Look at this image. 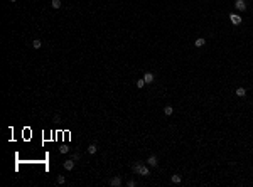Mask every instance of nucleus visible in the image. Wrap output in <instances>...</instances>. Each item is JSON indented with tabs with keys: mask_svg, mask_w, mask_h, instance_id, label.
<instances>
[{
	"mask_svg": "<svg viewBox=\"0 0 253 187\" xmlns=\"http://www.w3.org/2000/svg\"><path fill=\"white\" fill-rule=\"evenodd\" d=\"M133 172L140 174V175H149V174H150V172H149V167H145V165H142V164H135Z\"/></svg>",
	"mask_w": 253,
	"mask_h": 187,
	"instance_id": "f257e3e1",
	"label": "nucleus"
},
{
	"mask_svg": "<svg viewBox=\"0 0 253 187\" xmlns=\"http://www.w3.org/2000/svg\"><path fill=\"white\" fill-rule=\"evenodd\" d=\"M230 20H231V24H235V25H240V24H241V17H240V15H236V14H231Z\"/></svg>",
	"mask_w": 253,
	"mask_h": 187,
	"instance_id": "f03ea898",
	"label": "nucleus"
},
{
	"mask_svg": "<svg viewBox=\"0 0 253 187\" xmlns=\"http://www.w3.org/2000/svg\"><path fill=\"white\" fill-rule=\"evenodd\" d=\"M235 7L238 9V10H245V9H246V2H245V0H236Z\"/></svg>",
	"mask_w": 253,
	"mask_h": 187,
	"instance_id": "7ed1b4c3",
	"label": "nucleus"
},
{
	"mask_svg": "<svg viewBox=\"0 0 253 187\" xmlns=\"http://www.w3.org/2000/svg\"><path fill=\"white\" fill-rule=\"evenodd\" d=\"M147 164L150 165V167H157V157H155V155H150L149 160H147Z\"/></svg>",
	"mask_w": 253,
	"mask_h": 187,
	"instance_id": "20e7f679",
	"label": "nucleus"
},
{
	"mask_svg": "<svg viewBox=\"0 0 253 187\" xmlns=\"http://www.w3.org/2000/svg\"><path fill=\"white\" fill-rule=\"evenodd\" d=\"M143 81H145L147 84H149V83H154V74H152V73H145V74H143Z\"/></svg>",
	"mask_w": 253,
	"mask_h": 187,
	"instance_id": "39448f33",
	"label": "nucleus"
},
{
	"mask_svg": "<svg viewBox=\"0 0 253 187\" xmlns=\"http://www.w3.org/2000/svg\"><path fill=\"white\" fill-rule=\"evenodd\" d=\"M64 169H66V170H73L74 169V160L73 159L66 160V162H64Z\"/></svg>",
	"mask_w": 253,
	"mask_h": 187,
	"instance_id": "423d86ee",
	"label": "nucleus"
},
{
	"mask_svg": "<svg viewBox=\"0 0 253 187\" xmlns=\"http://www.w3.org/2000/svg\"><path fill=\"white\" fill-rule=\"evenodd\" d=\"M120 184H122V179H120V177H113L112 180H110V185H113V187L120 185Z\"/></svg>",
	"mask_w": 253,
	"mask_h": 187,
	"instance_id": "0eeeda50",
	"label": "nucleus"
},
{
	"mask_svg": "<svg viewBox=\"0 0 253 187\" xmlns=\"http://www.w3.org/2000/svg\"><path fill=\"white\" fill-rule=\"evenodd\" d=\"M236 95H238L240 98L246 96V89H245V88H238V89H236Z\"/></svg>",
	"mask_w": 253,
	"mask_h": 187,
	"instance_id": "6e6552de",
	"label": "nucleus"
},
{
	"mask_svg": "<svg viewBox=\"0 0 253 187\" xmlns=\"http://www.w3.org/2000/svg\"><path fill=\"white\" fill-rule=\"evenodd\" d=\"M204 44H206V40L202 39V37H199V39H196V42H194V45H196V47H202V45H204Z\"/></svg>",
	"mask_w": 253,
	"mask_h": 187,
	"instance_id": "1a4fd4ad",
	"label": "nucleus"
},
{
	"mask_svg": "<svg viewBox=\"0 0 253 187\" xmlns=\"http://www.w3.org/2000/svg\"><path fill=\"white\" fill-rule=\"evenodd\" d=\"M41 45H42L41 39H35V40H32V47H34V49H41Z\"/></svg>",
	"mask_w": 253,
	"mask_h": 187,
	"instance_id": "9d476101",
	"label": "nucleus"
},
{
	"mask_svg": "<svg viewBox=\"0 0 253 187\" xmlns=\"http://www.w3.org/2000/svg\"><path fill=\"white\" fill-rule=\"evenodd\" d=\"M172 111H174V110H172V106H165V108H164V113L167 115V116H170V115H172Z\"/></svg>",
	"mask_w": 253,
	"mask_h": 187,
	"instance_id": "9b49d317",
	"label": "nucleus"
},
{
	"mask_svg": "<svg viewBox=\"0 0 253 187\" xmlns=\"http://www.w3.org/2000/svg\"><path fill=\"white\" fill-rule=\"evenodd\" d=\"M51 5L54 7V9H59V7H61V0H52V2H51Z\"/></svg>",
	"mask_w": 253,
	"mask_h": 187,
	"instance_id": "f8f14e48",
	"label": "nucleus"
},
{
	"mask_svg": "<svg viewBox=\"0 0 253 187\" xmlns=\"http://www.w3.org/2000/svg\"><path fill=\"white\" fill-rule=\"evenodd\" d=\"M96 150H98V148H96V145H90V147H88V153H91V155H93V153H96Z\"/></svg>",
	"mask_w": 253,
	"mask_h": 187,
	"instance_id": "ddd939ff",
	"label": "nucleus"
},
{
	"mask_svg": "<svg viewBox=\"0 0 253 187\" xmlns=\"http://www.w3.org/2000/svg\"><path fill=\"white\" fill-rule=\"evenodd\" d=\"M172 184H180V175H172Z\"/></svg>",
	"mask_w": 253,
	"mask_h": 187,
	"instance_id": "4468645a",
	"label": "nucleus"
},
{
	"mask_svg": "<svg viewBox=\"0 0 253 187\" xmlns=\"http://www.w3.org/2000/svg\"><path fill=\"white\" fill-rule=\"evenodd\" d=\"M66 182V177L64 175H57V184H64Z\"/></svg>",
	"mask_w": 253,
	"mask_h": 187,
	"instance_id": "2eb2a0df",
	"label": "nucleus"
},
{
	"mask_svg": "<svg viewBox=\"0 0 253 187\" xmlns=\"http://www.w3.org/2000/svg\"><path fill=\"white\" fill-rule=\"evenodd\" d=\"M59 152H61V153H67V152H69V148H67V145H62V147L59 148Z\"/></svg>",
	"mask_w": 253,
	"mask_h": 187,
	"instance_id": "dca6fc26",
	"label": "nucleus"
},
{
	"mask_svg": "<svg viewBox=\"0 0 253 187\" xmlns=\"http://www.w3.org/2000/svg\"><path fill=\"white\" fill-rule=\"evenodd\" d=\"M143 84H145V81H143V78L137 81V88H143Z\"/></svg>",
	"mask_w": 253,
	"mask_h": 187,
	"instance_id": "f3484780",
	"label": "nucleus"
},
{
	"mask_svg": "<svg viewBox=\"0 0 253 187\" xmlns=\"http://www.w3.org/2000/svg\"><path fill=\"white\" fill-rule=\"evenodd\" d=\"M71 159H73V160H79V159H81V153H78V152L73 153V157H71Z\"/></svg>",
	"mask_w": 253,
	"mask_h": 187,
	"instance_id": "a211bd4d",
	"label": "nucleus"
},
{
	"mask_svg": "<svg viewBox=\"0 0 253 187\" xmlns=\"http://www.w3.org/2000/svg\"><path fill=\"white\" fill-rule=\"evenodd\" d=\"M127 185H128V187H135V182H133V180H128V184H127Z\"/></svg>",
	"mask_w": 253,
	"mask_h": 187,
	"instance_id": "6ab92c4d",
	"label": "nucleus"
},
{
	"mask_svg": "<svg viewBox=\"0 0 253 187\" xmlns=\"http://www.w3.org/2000/svg\"><path fill=\"white\" fill-rule=\"evenodd\" d=\"M10 2H17V0H10Z\"/></svg>",
	"mask_w": 253,
	"mask_h": 187,
	"instance_id": "aec40b11",
	"label": "nucleus"
}]
</instances>
